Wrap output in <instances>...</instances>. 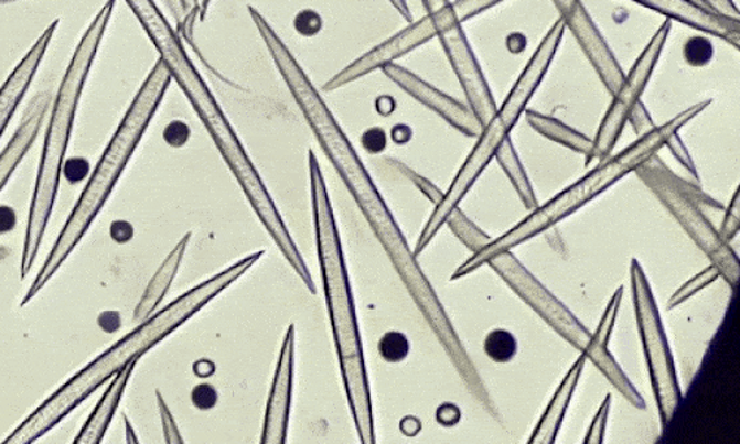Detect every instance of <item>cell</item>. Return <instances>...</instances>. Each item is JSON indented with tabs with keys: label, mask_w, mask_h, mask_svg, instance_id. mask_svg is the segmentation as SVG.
I'll use <instances>...</instances> for the list:
<instances>
[{
	"label": "cell",
	"mask_w": 740,
	"mask_h": 444,
	"mask_svg": "<svg viewBox=\"0 0 740 444\" xmlns=\"http://www.w3.org/2000/svg\"><path fill=\"white\" fill-rule=\"evenodd\" d=\"M268 53H270L272 63L277 71L283 77L289 90L300 106L302 115L310 124L315 138L320 142L324 154L335 166L341 180L347 185L354 201L366 221L374 230L376 239L383 245L385 252L388 253L394 269L404 280L406 288L412 293L419 308L426 313L428 321L437 331V334H446V321L439 303H437L435 292L430 288L428 280L423 278L421 269L410 252L404 232L394 221L392 210L387 208L379 189L372 181L369 172L357 156L356 150L345 136L343 128L337 124L335 118L328 109L326 102L320 97L318 89L311 84L309 76L302 71L300 63L293 57L291 51L285 45L283 41L277 34H268L266 41Z\"/></svg>",
	"instance_id": "cell-1"
},
{
	"label": "cell",
	"mask_w": 740,
	"mask_h": 444,
	"mask_svg": "<svg viewBox=\"0 0 740 444\" xmlns=\"http://www.w3.org/2000/svg\"><path fill=\"white\" fill-rule=\"evenodd\" d=\"M262 256L264 252H255L253 256L237 261L227 270L221 271L214 278L197 284L192 291L185 292L179 300L169 304L167 308L160 310L154 316L147 317L136 331L112 345L98 359H95L93 364L86 366L71 381L56 390L50 399L43 402L41 408L36 409L23 424H20L14 433L8 435L6 443L29 444L36 442L43 434L54 429L58 422H62L68 413L75 411L107 379L115 377L119 370L127 368L133 360H140L150 348L167 338L169 334H172L176 327L183 325L194 314L201 312L224 289L242 278Z\"/></svg>",
	"instance_id": "cell-2"
},
{
	"label": "cell",
	"mask_w": 740,
	"mask_h": 444,
	"mask_svg": "<svg viewBox=\"0 0 740 444\" xmlns=\"http://www.w3.org/2000/svg\"><path fill=\"white\" fill-rule=\"evenodd\" d=\"M309 171L315 241H318L319 262L337 360L358 438L362 443L372 444L375 443L374 412H372L369 379L358 332L356 307L323 172L311 150Z\"/></svg>",
	"instance_id": "cell-3"
},
{
	"label": "cell",
	"mask_w": 740,
	"mask_h": 444,
	"mask_svg": "<svg viewBox=\"0 0 740 444\" xmlns=\"http://www.w3.org/2000/svg\"><path fill=\"white\" fill-rule=\"evenodd\" d=\"M171 75L164 67L162 62L154 64L151 68L150 75L147 76L144 84L141 85L140 90L133 98L131 107H129L127 115L119 124L118 131L115 132L107 149L104 150L101 159L95 166L93 176H90L88 184L81 194L79 201L72 210L66 226L60 232L58 239L52 246V251L47 256L46 261L43 262L41 271L34 279L32 286H30L28 295L24 296L21 305H28L30 301L46 286L52 275L58 271L60 267L64 264L67 257L75 251L76 246L79 245L82 237L89 230L90 224L101 213L104 205L110 197L112 188L118 184L120 176H122L125 167L131 161L133 152L141 138L144 137L147 128L153 119L155 111H158L160 102H162L164 94L171 85Z\"/></svg>",
	"instance_id": "cell-4"
},
{
	"label": "cell",
	"mask_w": 740,
	"mask_h": 444,
	"mask_svg": "<svg viewBox=\"0 0 740 444\" xmlns=\"http://www.w3.org/2000/svg\"><path fill=\"white\" fill-rule=\"evenodd\" d=\"M115 3L116 0H107L101 11L95 15L93 23L82 36L79 45L76 46L66 75L60 85L58 94H56L50 127H47L45 142H43L32 205H30L28 231H25L23 257H21L23 278L32 270L39 249H41L43 236H45L46 226L50 223L52 209H54L56 193H58L60 175H62L82 90L85 88L90 67L97 57L104 33L110 23Z\"/></svg>",
	"instance_id": "cell-5"
},
{
	"label": "cell",
	"mask_w": 740,
	"mask_h": 444,
	"mask_svg": "<svg viewBox=\"0 0 740 444\" xmlns=\"http://www.w3.org/2000/svg\"><path fill=\"white\" fill-rule=\"evenodd\" d=\"M127 3L140 21L142 29L149 34L150 41L160 54V62L167 67L171 79L179 82L190 105L205 124L212 140L218 147L221 156L235 174L237 183L245 192H253L261 184V176L255 170L254 163L250 162L235 129L225 118L211 89L202 79L201 73L190 62L179 34L164 19L154 0H127Z\"/></svg>",
	"instance_id": "cell-6"
},
{
	"label": "cell",
	"mask_w": 740,
	"mask_h": 444,
	"mask_svg": "<svg viewBox=\"0 0 740 444\" xmlns=\"http://www.w3.org/2000/svg\"><path fill=\"white\" fill-rule=\"evenodd\" d=\"M708 105L709 101L700 102V105L690 107V109L675 116L674 119L662 124V127L653 128L651 131L644 132L634 144L629 147V149L623 150V152L610 159L604 165L596 167L591 174H588L586 178L579 181V183L572 185V187L567 188L565 193L558 194L556 199L551 201V204L544 206L538 213L518 224L514 230L506 232L501 240L493 241L492 245L486 246L482 251L475 253L465 266H462L461 269L457 271L453 279L470 273L471 270L478 269V267L484 264V262H491L493 258L502 256V253L508 251L510 248H513L514 245L529 239L532 235L543 231L544 228L553 226L558 219L572 214L575 209H578L579 206L586 204V202L590 201L591 197H594L597 193L603 192V189L608 188L614 181L622 178L623 175L629 174V172L643 165L648 159L655 156V153L659 152L661 147H664L669 138L677 133L679 128L685 127L689 120L694 119L696 115H699Z\"/></svg>",
	"instance_id": "cell-7"
},
{
	"label": "cell",
	"mask_w": 740,
	"mask_h": 444,
	"mask_svg": "<svg viewBox=\"0 0 740 444\" xmlns=\"http://www.w3.org/2000/svg\"><path fill=\"white\" fill-rule=\"evenodd\" d=\"M565 24L558 19L553 24V28L548 30V33L545 34L539 46L536 47L529 63L526 64L525 71L522 72L513 89L506 95L501 109H496L492 118L489 119L486 127H483L482 137H480L478 145L474 147L473 153L466 159L460 174L453 181L452 187L444 194L443 199L437 205L430 221L423 228L415 256H418L419 252H422L427 248L437 230L453 214L454 208L460 204L461 197L469 192L471 184L478 180L484 166L495 156L496 150L500 149L502 142L508 138L511 129L517 123L518 118L526 110L527 102L530 101L536 89L539 88L540 82L547 76L548 68L551 66L554 57H556L562 36H565Z\"/></svg>",
	"instance_id": "cell-8"
},
{
	"label": "cell",
	"mask_w": 740,
	"mask_h": 444,
	"mask_svg": "<svg viewBox=\"0 0 740 444\" xmlns=\"http://www.w3.org/2000/svg\"><path fill=\"white\" fill-rule=\"evenodd\" d=\"M673 20H666L656 33L653 34L646 47L640 57L635 59L634 66L631 67L629 75L623 77L622 84L619 85L616 93L608 115L604 116L603 123H601L599 136L596 141H592V152L590 159H603L608 156L610 150L613 149L614 142L618 141L622 133L623 127L629 122L631 111L639 105L640 97H642L644 88L647 86L662 51H664L665 43L668 41L671 25Z\"/></svg>",
	"instance_id": "cell-9"
},
{
	"label": "cell",
	"mask_w": 740,
	"mask_h": 444,
	"mask_svg": "<svg viewBox=\"0 0 740 444\" xmlns=\"http://www.w3.org/2000/svg\"><path fill=\"white\" fill-rule=\"evenodd\" d=\"M450 24H460L454 20L450 6L448 10L437 12V14H427L423 19L417 21V23L410 24L409 28L401 30L396 36L389 37L388 41L375 46L369 53L362 55L356 62L337 73L336 76H333L324 85V89L335 90L341 88V86L362 79L363 76L378 71V68L383 71L385 66L394 63V59L404 57V55L410 53L415 47L421 46L423 43L431 41V39L439 36L441 30L448 28Z\"/></svg>",
	"instance_id": "cell-10"
},
{
	"label": "cell",
	"mask_w": 740,
	"mask_h": 444,
	"mask_svg": "<svg viewBox=\"0 0 740 444\" xmlns=\"http://www.w3.org/2000/svg\"><path fill=\"white\" fill-rule=\"evenodd\" d=\"M437 37L440 39L450 66L464 89L471 110L484 127L495 113L496 105L464 30L461 24H450Z\"/></svg>",
	"instance_id": "cell-11"
},
{
	"label": "cell",
	"mask_w": 740,
	"mask_h": 444,
	"mask_svg": "<svg viewBox=\"0 0 740 444\" xmlns=\"http://www.w3.org/2000/svg\"><path fill=\"white\" fill-rule=\"evenodd\" d=\"M553 3L560 11L562 24L573 33L605 88L610 94L616 93L625 72L622 71L621 64L618 63L581 0H553Z\"/></svg>",
	"instance_id": "cell-12"
},
{
	"label": "cell",
	"mask_w": 740,
	"mask_h": 444,
	"mask_svg": "<svg viewBox=\"0 0 740 444\" xmlns=\"http://www.w3.org/2000/svg\"><path fill=\"white\" fill-rule=\"evenodd\" d=\"M293 356H296V326H289L281 345L275 379L268 398L266 421L261 443L279 444L287 442L289 411H291Z\"/></svg>",
	"instance_id": "cell-13"
},
{
	"label": "cell",
	"mask_w": 740,
	"mask_h": 444,
	"mask_svg": "<svg viewBox=\"0 0 740 444\" xmlns=\"http://www.w3.org/2000/svg\"><path fill=\"white\" fill-rule=\"evenodd\" d=\"M383 72L394 84H397L398 88L404 89L405 93H408L415 100L422 102L428 109L435 110L437 115L448 120L454 128L469 133V136L482 131L483 124L475 118L473 110L466 109L460 101L436 89L435 86L414 75L408 68L392 63L385 66Z\"/></svg>",
	"instance_id": "cell-14"
},
{
	"label": "cell",
	"mask_w": 740,
	"mask_h": 444,
	"mask_svg": "<svg viewBox=\"0 0 740 444\" xmlns=\"http://www.w3.org/2000/svg\"><path fill=\"white\" fill-rule=\"evenodd\" d=\"M633 2L709 36L725 39L730 45L739 47V19L718 15L694 0H633Z\"/></svg>",
	"instance_id": "cell-15"
},
{
	"label": "cell",
	"mask_w": 740,
	"mask_h": 444,
	"mask_svg": "<svg viewBox=\"0 0 740 444\" xmlns=\"http://www.w3.org/2000/svg\"><path fill=\"white\" fill-rule=\"evenodd\" d=\"M56 24L58 23L55 21L43 32L32 50L21 59L19 66L8 76L6 84L0 88V138L10 124L12 116L19 109L20 102L23 101L24 95L28 94L33 77L36 76L39 66H41L47 47H50L52 36H54Z\"/></svg>",
	"instance_id": "cell-16"
},
{
	"label": "cell",
	"mask_w": 740,
	"mask_h": 444,
	"mask_svg": "<svg viewBox=\"0 0 740 444\" xmlns=\"http://www.w3.org/2000/svg\"><path fill=\"white\" fill-rule=\"evenodd\" d=\"M51 98L47 94H39L36 98L25 110L23 122L17 128L14 137L8 142L6 150L0 154V192L6 187L8 180L14 174L17 166L28 154L33 141L36 140L41 131L43 120H45L47 107Z\"/></svg>",
	"instance_id": "cell-17"
},
{
	"label": "cell",
	"mask_w": 740,
	"mask_h": 444,
	"mask_svg": "<svg viewBox=\"0 0 740 444\" xmlns=\"http://www.w3.org/2000/svg\"><path fill=\"white\" fill-rule=\"evenodd\" d=\"M137 361L138 360H133L127 368L119 370V372L115 375V379H112L110 386H108L107 391L104 392L97 408L94 409V412L90 413L89 420L86 421L84 429L77 434L75 443L97 444L101 442L104 434H106L108 426H110L112 416H115L116 409L119 408L125 388H127L129 379L132 377Z\"/></svg>",
	"instance_id": "cell-18"
},
{
	"label": "cell",
	"mask_w": 740,
	"mask_h": 444,
	"mask_svg": "<svg viewBox=\"0 0 740 444\" xmlns=\"http://www.w3.org/2000/svg\"><path fill=\"white\" fill-rule=\"evenodd\" d=\"M192 235H185L183 240L179 241V245L172 249V252L169 253L167 260L163 261V264L160 266L158 273L154 274V278L151 279L149 286H147L144 295L140 301V304L137 305L136 310V321H146L147 317H150L153 314L154 310L159 307V304L162 303L164 295L171 288L172 282H174L176 271H179L181 261H183L185 249Z\"/></svg>",
	"instance_id": "cell-19"
},
{
	"label": "cell",
	"mask_w": 740,
	"mask_h": 444,
	"mask_svg": "<svg viewBox=\"0 0 740 444\" xmlns=\"http://www.w3.org/2000/svg\"><path fill=\"white\" fill-rule=\"evenodd\" d=\"M582 366L583 357L581 360H578V364L567 375L565 382L561 383L560 391L557 392L556 398L549 404L547 415L540 421L539 429L534 435V442H553L554 433L558 430V424H560L562 413H565L567 408V402H569L573 388L577 386L579 373L582 372Z\"/></svg>",
	"instance_id": "cell-20"
},
{
	"label": "cell",
	"mask_w": 740,
	"mask_h": 444,
	"mask_svg": "<svg viewBox=\"0 0 740 444\" xmlns=\"http://www.w3.org/2000/svg\"><path fill=\"white\" fill-rule=\"evenodd\" d=\"M527 120H529L532 127L538 129L544 136L553 138V140L561 142V144L572 147V149L578 150V152L586 153L588 159H590L592 141L588 140L587 137H583L582 133H578L577 131H573V129L567 128L566 124L558 122L556 119L535 113V111H529V113H527Z\"/></svg>",
	"instance_id": "cell-21"
},
{
	"label": "cell",
	"mask_w": 740,
	"mask_h": 444,
	"mask_svg": "<svg viewBox=\"0 0 740 444\" xmlns=\"http://www.w3.org/2000/svg\"><path fill=\"white\" fill-rule=\"evenodd\" d=\"M484 351L495 361H508L516 355V339L505 331L492 332L484 340Z\"/></svg>",
	"instance_id": "cell-22"
},
{
	"label": "cell",
	"mask_w": 740,
	"mask_h": 444,
	"mask_svg": "<svg viewBox=\"0 0 740 444\" xmlns=\"http://www.w3.org/2000/svg\"><path fill=\"white\" fill-rule=\"evenodd\" d=\"M378 350L380 357L389 364L405 360L409 355V340L400 332H388L379 340Z\"/></svg>",
	"instance_id": "cell-23"
},
{
	"label": "cell",
	"mask_w": 740,
	"mask_h": 444,
	"mask_svg": "<svg viewBox=\"0 0 740 444\" xmlns=\"http://www.w3.org/2000/svg\"><path fill=\"white\" fill-rule=\"evenodd\" d=\"M714 55L712 43L704 36L689 39L685 45V58L690 66L703 67L711 62Z\"/></svg>",
	"instance_id": "cell-24"
},
{
	"label": "cell",
	"mask_w": 740,
	"mask_h": 444,
	"mask_svg": "<svg viewBox=\"0 0 740 444\" xmlns=\"http://www.w3.org/2000/svg\"><path fill=\"white\" fill-rule=\"evenodd\" d=\"M501 2H504V0H457V2L450 3V11H452L454 20L462 24Z\"/></svg>",
	"instance_id": "cell-25"
},
{
	"label": "cell",
	"mask_w": 740,
	"mask_h": 444,
	"mask_svg": "<svg viewBox=\"0 0 740 444\" xmlns=\"http://www.w3.org/2000/svg\"><path fill=\"white\" fill-rule=\"evenodd\" d=\"M192 402L197 409L207 411V409L214 408L216 402H218V394H216L215 388L210 386V383H201L192 392Z\"/></svg>",
	"instance_id": "cell-26"
},
{
	"label": "cell",
	"mask_w": 740,
	"mask_h": 444,
	"mask_svg": "<svg viewBox=\"0 0 740 444\" xmlns=\"http://www.w3.org/2000/svg\"><path fill=\"white\" fill-rule=\"evenodd\" d=\"M362 142L367 152L372 154L380 153L387 145V136H385L384 129H369V131L363 133Z\"/></svg>",
	"instance_id": "cell-27"
},
{
	"label": "cell",
	"mask_w": 740,
	"mask_h": 444,
	"mask_svg": "<svg viewBox=\"0 0 740 444\" xmlns=\"http://www.w3.org/2000/svg\"><path fill=\"white\" fill-rule=\"evenodd\" d=\"M158 400H159L160 413H162L164 437H167L164 440H167L168 443L183 442V440H181L179 429H176L175 422L174 420H172L171 413H169V409L167 404H164L162 396H160V392H158Z\"/></svg>",
	"instance_id": "cell-28"
},
{
	"label": "cell",
	"mask_w": 740,
	"mask_h": 444,
	"mask_svg": "<svg viewBox=\"0 0 740 444\" xmlns=\"http://www.w3.org/2000/svg\"><path fill=\"white\" fill-rule=\"evenodd\" d=\"M700 6L707 10L716 12L718 15L731 17V19H739L738 7L734 6L733 0H700Z\"/></svg>",
	"instance_id": "cell-29"
},
{
	"label": "cell",
	"mask_w": 740,
	"mask_h": 444,
	"mask_svg": "<svg viewBox=\"0 0 740 444\" xmlns=\"http://www.w3.org/2000/svg\"><path fill=\"white\" fill-rule=\"evenodd\" d=\"M89 165L88 162L84 159H73V161L67 163L66 170H64V175L71 181V183H79L84 180L86 174H88Z\"/></svg>",
	"instance_id": "cell-30"
},
{
	"label": "cell",
	"mask_w": 740,
	"mask_h": 444,
	"mask_svg": "<svg viewBox=\"0 0 740 444\" xmlns=\"http://www.w3.org/2000/svg\"><path fill=\"white\" fill-rule=\"evenodd\" d=\"M176 129H179V122L169 124L167 131H164V140L171 145H183L185 144V141L189 140V128L183 124V127L180 128V132H176Z\"/></svg>",
	"instance_id": "cell-31"
},
{
	"label": "cell",
	"mask_w": 740,
	"mask_h": 444,
	"mask_svg": "<svg viewBox=\"0 0 740 444\" xmlns=\"http://www.w3.org/2000/svg\"><path fill=\"white\" fill-rule=\"evenodd\" d=\"M15 226V210L10 208V206L0 205V235L14 230Z\"/></svg>",
	"instance_id": "cell-32"
},
{
	"label": "cell",
	"mask_w": 740,
	"mask_h": 444,
	"mask_svg": "<svg viewBox=\"0 0 740 444\" xmlns=\"http://www.w3.org/2000/svg\"><path fill=\"white\" fill-rule=\"evenodd\" d=\"M111 237L119 243H125L129 239H132V227L131 224L119 221L112 224L111 227Z\"/></svg>",
	"instance_id": "cell-33"
},
{
	"label": "cell",
	"mask_w": 740,
	"mask_h": 444,
	"mask_svg": "<svg viewBox=\"0 0 740 444\" xmlns=\"http://www.w3.org/2000/svg\"><path fill=\"white\" fill-rule=\"evenodd\" d=\"M422 3L427 14H437V12L448 10L450 0H422Z\"/></svg>",
	"instance_id": "cell-34"
},
{
	"label": "cell",
	"mask_w": 740,
	"mask_h": 444,
	"mask_svg": "<svg viewBox=\"0 0 740 444\" xmlns=\"http://www.w3.org/2000/svg\"><path fill=\"white\" fill-rule=\"evenodd\" d=\"M394 107H396V105H394L393 98L383 97L376 100V110H378L379 113L383 116H388L389 113H393Z\"/></svg>",
	"instance_id": "cell-35"
},
{
	"label": "cell",
	"mask_w": 740,
	"mask_h": 444,
	"mask_svg": "<svg viewBox=\"0 0 740 444\" xmlns=\"http://www.w3.org/2000/svg\"><path fill=\"white\" fill-rule=\"evenodd\" d=\"M388 2L392 3L394 8H396L398 14L404 17L405 20L412 21V12H410L408 2H406V0H388Z\"/></svg>",
	"instance_id": "cell-36"
},
{
	"label": "cell",
	"mask_w": 740,
	"mask_h": 444,
	"mask_svg": "<svg viewBox=\"0 0 740 444\" xmlns=\"http://www.w3.org/2000/svg\"><path fill=\"white\" fill-rule=\"evenodd\" d=\"M183 11L187 15H199L201 10V0H180Z\"/></svg>",
	"instance_id": "cell-37"
},
{
	"label": "cell",
	"mask_w": 740,
	"mask_h": 444,
	"mask_svg": "<svg viewBox=\"0 0 740 444\" xmlns=\"http://www.w3.org/2000/svg\"><path fill=\"white\" fill-rule=\"evenodd\" d=\"M10 2H15V0H0V6H2V3H10Z\"/></svg>",
	"instance_id": "cell-38"
}]
</instances>
